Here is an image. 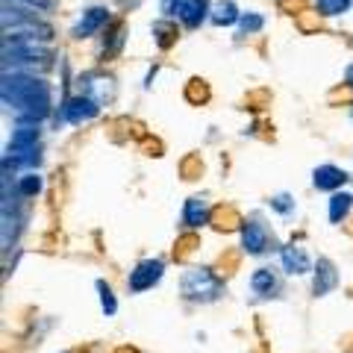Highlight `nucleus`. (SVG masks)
<instances>
[{
  "label": "nucleus",
  "mask_w": 353,
  "mask_h": 353,
  "mask_svg": "<svg viewBox=\"0 0 353 353\" xmlns=\"http://www.w3.org/2000/svg\"><path fill=\"white\" fill-rule=\"evenodd\" d=\"M347 80H350V85H353V65H350V68H347Z\"/></svg>",
  "instance_id": "obj_25"
},
{
  "label": "nucleus",
  "mask_w": 353,
  "mask_h": 353,
  "mask_svg": "<svg viewBox=\"0 0 353 353\" xmlns=\"http://www.w3.org/2000/svg\"><path fill=\"white\" fill-rule=\"evenodd\" d=\"M274 206H277V209H280V212H289V209H292V203H289V197H285V194H280V197H274Z\"/></svg>",
  "instance_id": "obj_24"
},
{
  "label": "nucleus",
  "mask_w": 353,
  "mask_h": 353,
  "mask_svg": "<svg viewBox=\"0 0 353 353\" xmlns=\"http://www.w3.org/2000/svg\"><path fill=\"white\" fill-rule=\"evenodd\" d=\"M283 265H285V271L289 274H306L309 271V256L301 250V248H283Z\"/></svg>",
  "instance_id": "obj_10"
},
{
  "label": "nucleus",
  "mask_w": 353,
  "mask_h": 353,
  "mask_svg": "<svg viewBox=\"0 0 353 353\" xmlns=\"http://www.w3.org/2000/svg\"><path fill=\"white\" fill-rule=\"evenodd\" d=\"M206 12H209V3H206V0H185L180 18H183L185 27H201V21L206 18Z\"/></svg>",
  "instance_id": "obj_12"
},
{
  "label": "nucleus",
  "mask_w": 353,
  "mask_h": 353,
  "mask_svg": "<svg viewBox=\"0 0 353 353\" xmlns=\"http://www.w3.org/2000/svg\"><path fill=\"white\" fill-rule=\"evenodd\" d=\"M221 280L215 277L209 268H194V271H189L183 277V294L189 297V301H203V303H209V301H215V297L221 294Z\"/></svg>",
  "instance_id": "obj_2"
},
{
  "label": "nucleus",
  "mask_w": 353,
  "mask_h": 353,
  "mask_svg": "<svg viewBox=\"0 0 353 353\" xmlns=\"http://www.w3.org/2000/svg\"><path fill=\"white\" fill-rule=\"evenodd\" d=\"M312 183H315V189L333 192V189H339V185L347 183V174L341 168H336V165H321V168H315Z\"/></svg>",
  "instance_id": "obj_7"
},
{
  "label": "nucleus",
  "mask_w": 353,
  "mask_h": 353,
  "mask_svg": "<svg viewBox=\"0 0 353 353\" xmlns=\"http://www.w3.org/2000/svg\"><path fill=\"white\" fill-rule=\"evenodd\" d=\"M183 6H185V0H162V12L165 15H176V12H183Z\"/></svg>",
  "instance_id": "obj_23"
},
{
  "label": "nucleus",
  "mask_w": 353,
  "mask_h": 353,
  "mask_svg": "<svg viewBox=\"0 0 353 353\" xmlns=\"http://www.w3.org/2000/svg\"><path fill=\"white\" fill-rule=\"evenodd\" d=\"M3 3H9V0H3ZM12 6H21L27 12H48L53 6V0H12Z\"/></svg>",
  "instance_id": "obj_16"
},
{
  "label": "nucleus",
  "mask_w": 353,
  "mask_h": 353,
  "mask_svg": "<svg viewBox=\"0 0 353 353\" xmlns=\"http://www.w3.org/2000/svg\"><path fill=\"white\" fill-rule=\"evenodd\" d=\"M250 285H253V292H259V294H271V292H277V277L271 274V268H259L250 277Z\"/></svg>",
  "instance_id": "obj_14"
},
{
  "label": "nucleus",
  "mask_w": 353,
  "mask_h": 353,
  "mask_svg": "<svg viewBox=\"0 0 353 353\" xmlns=\"http://www.w3.org/2000/svg\"><path fill=\"white\" fill-rule=\"evenodd\" d=\"M241 245H245L248 253H262L268 248V233H265L256 221H248L245 230H241Z\"/></svg>",
  "instance_id": "obj_8"
},
{
  "label": "nucleus",
  "mask_w": 353,
  "mask_h": 353,
  "mask_svg": "<svg viewBox=\"0 0 353 353\" xmlns=\"http://www.w3.org/2000/svg\"><path fill=\"white\" fill-rule=\"evenodd\" d=\"M103 24H106V9H101V6H97V9H88V12L83 15V21H80V24L74 27V36H77V39L94 36V32L101 30Z\"/></svg>",
  "instance_id": "obj_9"
},
{
  "label": "nucleus",
  "mask_w": 353,
  "mask_h": 353,
  "mask_svg": "<svg viewBox=\"0 0 353 353\" xmlns=\"http://www.w3.org/2000/svg\"><path fill=\"white\" fill-rule=\"evenodd\" d=\"M350 6V0H318V9L324 15H341Z\"/></svg>",
  "instance_id": "obj_20"
},
{
  "label": "nucleus",
  "mask_w": 353,
  "mask_h": 353,
  "mask_svg": "<svg viewBox=\"0 0 353 353\" xmlns=\"http://www.w3.org/2000/svg\"><path fill=\"white\" fill-rule=\"evenodd\" d=\"M350 206H353V194L336 192L333 197H330V221H336V224H339V221L350 212Z\"/></svg>",
  "instance_id": "obj_13"
},
{
  "label": "nucleus",
  "mask_w": 353,
  "mask_h": 353,
  "mask_svg": "<svg viewBox=\"0 0 353 353\" xmlns=\"http://www.w3.org/2000/svg\"><path fill=\"white\" fill-rule=\"evenodd\" d=\"M39 150V127H30V124H21L15 132H12V141H9L6 153H32Z\"/></svg>",
  "instance_id": "obj_5"
},
{
  "label": "nucleus",
  "mask_w": 353,
  "mask_h": 353,
  "mask_svg": "<svg viewBox=\"0 0 353 353\" xmlns=\"http://www.w3.org/2000/svg\"><path fill=\"white\" fill-rule=\"evenodd\" d=\"M336 283H339V274L333 268V262L330 259H318L315 265V283H312V292L321 297V294H330L336 289Z\"/></svg>",
  "instance_id": "obj_6"
},
{
  "label": "nucleus",
  "mask_w": 353,
  "mask_h": 353,
  "mask_svg": "<svg viewBox=\"0 0 353 353\" xmlns=\"http://www.w3.org/2000/svg\"><path fill=\"white\" fill-rule=\"evenodd\" d=\"M94 115H97V101H92L88 94L74 97V101H68L65 109H62V118L71 121V124H83V121L94 118Z\"/></svg>",
  "instance_id": "obj_4"
},
{
  "label": "nucleus",
  "mask_w": 353,
  "mask_h": 353,
  "mask_svg": "<svg viewBox=\"0 0 353 353\" xmlns=\"http://www.w3.org/2000/svg\"><path fill=\"white\" fill-rule=\"evenodd\" d=\"M159 277H162V262L159 259L139 262V268L130 274V289L132 292H145V289H150L153 283H159Z\"/></svg>",
  "instance_id": "obj_3"
},
{
  "label": "nucleus",
  "mask_w": 353,
  "mask_h": 353,
  "mask_svg": "<svg viewBox=\"0 0 353 353\" xmlns=\"http://www.w3.org/2000/svg\"><path fill=\"white\" fill-rule=\"evenodd\" d=\"M212 24H218V27H230L233 21H239V12H236V6L230 3V0H224V3H218L215 9H212Z\"/></svg>",
  "instance_id": "obj_15"
},
{
  "label": "nucleus",
  "mask_w": 353,
  "mask_h": 353,
  "mask_svg": "<svg viewBox=\"0 0 353 353\" xmlns=\"http://www.w3.org/2000/svg\"><path fill=\"white\" fill-rule=\"evenodd\" d=\"M0 97H3L6 109H12L18 124L39 127V121H44V115L50 112V88L44 80H36V77L3 74Z\"/></svg>",
  "instance_id": "obj_1"
},
{
  "label": "nucleus",
  "mask_w": 353,
  "mask_h": 353,
  "mask_svg": "<svg viewBox=\"0 0 353 353\" xmlns=\"http://www.w3.org/2000/svg\"><path fill=\"white\" fill-rule=\"evenodd\" d=\"M239 27H241V32H245V36H248V32H256V30H262V15H241L239 18Z\"/></svg>",
  "instance_id": "obj_21"
},
{
  "label": "nucleus",
  "mask_w": 353,
  "mask_h": 353,
  "mask_svg": "<svg viewBox=\"0 0 353 353\" xmlns=\"http://www.w3.org/2000/svg\"><path fill=\"white\" fill-rule=\"evenodd\" d=\"M15 233H18V215H15V212H12V215L3 212V248L12 245Z\"/></svg>",
  "instance_id": "obj_19"
},
{
  "label": "nucleus",
  "mask_w": 353,
  "mask_h": 353,
  "mask_svg": "<svg viewBox=\"0 0 353 353\" xmlns=\"http://www.w3.org/2000/svg\"><path fill=\"white\" fill-rule=\"evenodd\" d=\"M206 218H209L206 201H201V197H189V201H185V212H183L185 224H189V227H201V224H206Z\"/></svg>",
  "instance_id": "obj_11"
},
{
  "label": "nucleus",
  "mask_w": 353,
  "mask_h": 353,
  "mask_svg": "<svg viewBox=\"0 0 353 353\" xmlns=\"http://www.w3.org/2000/svg\"><path fill=\"white\" fill-rule=\"evenodd\" d=\"M153 32H159V48H171V41H174V30L171 27H165V24H157L153 27Z\"/></svg>",
  "instance_id": "obj_22"
},
{
  "label": "nucleus",
  "mask_w": 353,
  "mask_h": 353,
  "mask_svg": "<svg viewBox=\"0 0 353 353\" xmlns=\"http://www.w3.org/2000/svg\"><path fill=\"white\" fill-rule=\"evenodd\" d=\"M41 189V180H39V176L36 174H24V176H21V180H18V194H36Z\"/></svg>",
  "instance_id": "obj_18"
},
{
  "label": "nucleus",
  "mask_w": 353,
  "mask_h": 353,
  "mask_svg": "<svg viewBox=\"0 0 353 353\" xmlns=\"http://www.w3.org/2000/svg\"><path fill=\"white\" fill-rule=\"evenodd\" d=\"M97 292H101V306H103V312L106 315H115V294H112V289H109V285L101 280V283H97Z\"/></svg>",
  "instance_id": "obj_17"
}]
</instances>
